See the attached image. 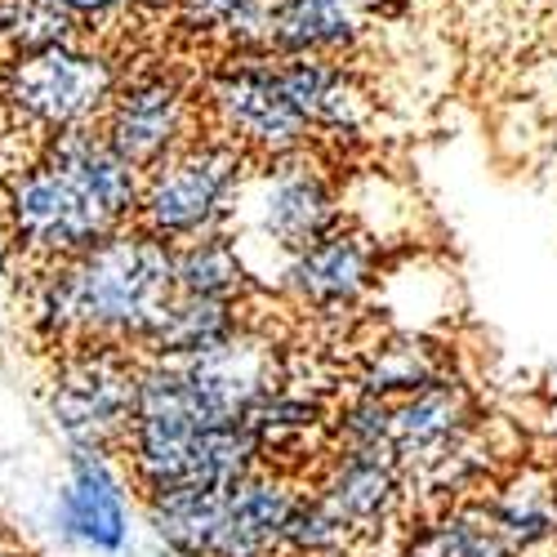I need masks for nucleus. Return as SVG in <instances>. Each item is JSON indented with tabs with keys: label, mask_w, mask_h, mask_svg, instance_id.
<instances>
[{
	"label": "nucleus",
	"mask_w": 557,
	"mask_h": 557,
	"mask_svg": "<svg viewBox=\"0 0 557 557\" xmlns=\"http://www.w3.org/2000/svg\"><path fill=\"white\" fill-rule=\"evenodd\" d=\"M276 81L312 125L317 148L361 144L375 125V99L344 59L326 54H272Z\"/></svg>",
	"instance_id": "f8f14e48"
},
{
	"label": "nucleus",
	"mask_w": 557,
	"mask_h": 557,
	"mask_svg": "<svg viewBox=\"0 0 557 557\" xmlns=\"http://www.w3.org/2000/svg\"><path fill=\"white\" fill-rule=\"evenodd\" d=\"M482 499L513 557L557 544V473L544 463H518L499 473Z\"/></svg>",
	"instance_id": "f3484780"
},
{
	"label": "nucleus",
	"mask_w": 557,
	"mask_h": 557,
	"mask_svg": "<svg viewBox=\"0 0 557 557\" xmlns=\"http://www.w3.org/2000/svg\"><path fill=\"white\" fill-rule=\"evenodd\" d=\"M0 557H32V553H23V548H14L10 540H0Z\"/></svg>",
	"instance_id": "cd10ccee"
},
{
	"label": "nucleus",
	"mask_w": 557,
	"mask_h": 557,
	"mask_svg": "<svg viewBox=\"0 0 557 557\" xmlns=\"http://www.w3.org/2000/svg\"><path fill=\"white\" fill-rule=\"evenodd\" d=\"M116 227L125 223H116L72 174L45 157L27 165L10 188V237L40 263H63L112 237Z\"/></svg>",
	"instance_id": "423d86ee"
},
{
	"label": "nucleus",
	"mask_w": 557,
	"mask_h": 557,
	"mask_svg": "<svg viewBox=\"0 0 557 557\" xmlns=\"http://www.w3.org/2000/svg\"><path fill=\"white\" fill-rule=\"evenodd\" d=\"M246 304L237 299H210V295H174L170 308L161 312V321L152 326V335L144 339L138 357H157V361H188L223 339H232L246 326Z\"/></svg>",
	"instance_id": "6ab92c4d"
},
{
	"label": "nucleus",
	"mask_w": 557,
	"mask_h": 557,
	"mask_svg": "<svg viewBox=\"0 0 557 557\" xmlns=\"http://www.w3.org/2000/svg\"><path fill=\"white\" fill-rule=\"evenodd\" d=\"M227 486H174L148 495V527L174 557H206L223 518Z\"/></svg>",
	"instance_id": "5701e85b"
},
{
	"label": "nucleus",
	"mask_w": 557,
	"mask_h": 557,
	"mask_svg": "<svg viewBox=\"0 0 557 557\" xmlns=\"http://www.w3.org/2000/svg\"><path fill=\"white\" fill-rule=\"evenodd\" d=\"M54 527L67 544L95 553H125L129 544V491L112 469L108 450L72 446L67 455V486L54 504Z\"/></svg>",
	"instance_id": "ddd939ff"
},
{
	"label": "nucleus",
	"mask_w": 557,
	"mask_h": 557,
	"mask_svg": "<svg viewBox=\"0 0 557 557\" xmlns=\"http://www.w3.org/2000/svg\"><path fill=\"white\" fill-rule=\"evenodd\" d=\"M357 45V0H268L263 10V54L348 59Z\"/></svg>",
	"instance_id": "dca6fc26"
},
{
	"label": "nucleus",
	"mask_w": 557,
	"mask_h": 557,
	"mask_svg": "<svg viewBox=\"0 0 557 557\" xmlns=\"http://www.w3.org/2000/svg\"><path fill=\"white\" fill-rule=\"evenodd\" d=\"M178 366H183V375H188L201 410L214 424L246 420L272 388L286 384L282 344H276L268 331H259L255 321H246L232 339H223V344H214L188 361H178Z\"/></svg>",
	"instance_id": "9b49d317"
},
{
	"label": "nucleus",
	"mask_w": 557,
	"mask_h": 557,
	"mask_svg": "<svg viewBox=\"0 0 557 557\" xmlns=\"http://www.w3.org/2000/svg\"><path fill=\"white\" fill-rule=\"evenodd\" d=\"M116 81L121 76L112 59L85 54L72 40H63V45H45V50H23L10 67L5 95L27 121L45 129H63V125L99 121Z\"/></svg>",
	"instance_id": "6e6552de"
},
{
	"label": "nucleus",
	"mask_w": 557,
	"mask_h": 557,
	"mask_svg": "<svg viewBox=\"0 0 557 557\" xmlns=\"http://www.w3.org/2000/svg\"><path fill=\"white\" fill-rule=\"evenodd\" d=\"M380 272V237L366 232L357 219H344L335 232L286 259L282 276H276V295L312 317H348L375 295Z\"/></svg>",
	"instance_id": "9d476101"
},
{
	"label": "nucleus",
	"mask_w": 557,
	"mask_h": 557,
	"mask_svg": "<svg viewBox=\"0 0 557 557\" xmlns=\"http://www.w3.org/2000/svg\"><path fill=\"white\" fill-rule=\"evenodd\" d=\"M63 5L72 14H112V10H125V5H152V0H63Z\"/></svg>",
	"instance_id": "bb28decb"
},
{
	"label": "nucleus",
	"mask_w": 557,
	"mask_h": 557,
	"mask_svg": "<svg viewBox=\"0 0 557 557\" xmlns=\"http://www.w3.org/2000/svg\"><path fill=\"white\" fill-rule=\"evenodd\" d=\"M197 116L201 89H193V81H183L170 67H152L129 81H116L99 116V129L112 138V148L125 161L148 174L157 161H165L178 144H188L197 134Z\"/></svg>",
	"instance_id": "0eeeda50"
},
{
	"label": "nucleus",
	"mask_w": 557,
	"mask_h": 557,
	"mask_svg": "<svg viewBox=\"0 0 557 557\" xmlns=\"http://www.w3.org/2000/svg\"><path fill=\"white\" fill-rule=\"evenodd\" d=\"M308 491L370 548L406 518L410 473L388 446H331L317 459Z\"/></svg>",
	"instance_id": "1a4fd4ad"
},
{
	"label": "nucleus",
	"mask_w": 557,
	"mask_h": 557,
	"mask_svg": "<svg viewBox=\"0 0 557 557\" xmlns=\"http://www.w3.org/2000/svg\"><path fill=\"white\" fill-rule=\"evenodd\" d=\"M282 553H290V557H361V544L331 508L304 486V495L295 499L290 518H286V531H282Z\"/></svg>",
	"instance_id": "b1692460"
},
{
	"label": "nucleus",
	"mask_w": 557,
	"mask_h": 557,
	"mask_svg": "<svg viewBox=\"0 0 557 557\" xmlns=\"http://www.w3.org/2000/svg\"><path fill=\"white\" fill-rule=\"evenodd\" d=\"M138 388V352L121 344H72L59 352L50 414L67 446L125 450Z\"/></svg>",
	"instance_id": "39448f33"
},
{
	"label": "nucleus",
	"mask_w": 557,
	"mask_h": 557,
	"mask_svg": "<svg viewBox=\"0 0 557 557\" xmlns=\"http://www.w3.org/2000/svg\"><path fill=\"white\" fill-rule=\"evenodd\" d=\"M246 424L259 437L263 463H276L286 469L290 455H326L331 450V406L321 401L317 393L290 388V380L282 388H272L250 414Z\"/></svg>",
	"instance_id": "a211bd4d"
},
{
	"label": "nucleus",
	"mask_w": 557,
	"mask_h": 557,
	"mask_svg": "<svg viewBox=\"0 0 557 557\" xmlns=\"http://www.w3.org/2000/svg\"><path fill=\"white\" fill-rule=\"evenodd\" d=\"M237 219H250V237L237 232L242 246L263 242L272 250V290H276V276H282L286 259H295L304 246L321 242L348 219L344 188L326 161V148H304L290 157L255 161L237 201Z\"/></svg>",
	"instance_id": "7ed1b4c3"
},
{
	"label": "nucleus",
	"mask_w": 557,
	"mask_h": 557,
	"mask_svg": "<svg viewBox=\"0 0 557 557\" xmlns=\"http://www.w3.org/2000/svg\"><path fill=\"white\" fill-rule=\"evenodd\" d=\"M442 375H450L446 352L420 331H397V335L380 339L375 348H366L357 375H352V388L384 397V401H401L410 393L437 384Z\"/></svg>",
	"instance_id": "aec40b11"
},
{
	"label": "nucleus",
	"mask_w": 557,
	"mask_h": 557,
	"mask_svg": "<svg viewBox=\"0 0 557 557\" xmlns=\"http://www.w3.org/2000/svg\"><path fill=\"white\" fill-rule=\"evenodd\" d=\"M250 170L255 157L206 125V134L197 129L188 144H178L165 161L144 174L134 223L174 246L201 237V232L232 227Z\"/></svg>",
	"instance_id": "f03ea898"
},
{
	"label": "nucleus",
	"mask_w": 557,
	"mask_h": 557,
	"mask_svg": "<svg viewBox=\"0 0 557 557\" xmlns=\"http://www.w3.org/2000/svg\"><path fill=\"white\" fill-rule=\"evenodd\" d=\"M393 433V401L370 397V393H348L331 410V446H388Z\"/></svg>",
	"instance_id": "a878e982"
},
{
	"label": "nucleus",
	"mask_w": 557,
	"mask_h": 557,
	"mask_svg": "<svg viewBox=\"0 0 557 557\" xmlns=\"http://www.w3.org/2000/svg\"><path fill=\"white\" fill-rule=\"evenodd\" d=\"M482 424L478 397L459 375H442L437 384L410 393L393 401V433L388 450L406 463V473L414 478L429 463H437L446 450H455L463 437Z\"/></svg>",
	"instance_id": "2eb2a0df"
},
{
	"label": "nucleus",
	"mask_w": 557,
	"mask_h": 557,
	"mask_svg": "<svg viewBox=\"0 0 557 557\" xmlns=\"http://www.w3.org/2000/svg\"><path fill=\"white\" fill-rule=\"evenodd\" d=\"M201 121L255 161L317 148L312 125L276 81L272 54H223L201 81Z\"/></svg>",
	"instance_id": "20e7f679"
},
{
	"label": "nucleus",
	"mask_w": 557,
	"mask_h": 557,
	"mask_svg": "<svg viewBox=\"0 0 557 557\" xmlns=\"http://www.w3.org/2000/svg\"><path fill=\"white\" fill-rule=\"evenodd\" d=\"M522 557H557V544H548V548H535V553H522Z\"/></svg>",
	"instance_id": "c85d7f7f"
},
{
	"label": "nucleus",
	"mask_w": 557,
	"mask_h": 557,
	"mask_svg": "<svg viewBox=\"0 0 557 557\" xmlns=\"http://www.w3.org/2000/svg\"><path fill=\"white\" fill-rule=\"evenodd\" d=\"M397 548L406 557H513V548L495 531L482 495L433 508L420 527L401 535Z\"/></svg>",
	"instance_id": "4be33fe9"
},
{
	"label": "nucleus",
	"mask_w": 557,
	"mask_h": 557,
	"mask_svg": "<svg viewBox=\"0 0 557 557\" xmlns=\"http://www.w3.org/2000/svg\"><path fill=\"white\" fill-rule=\"evenodd\" d=\"M0 276H5V237H0Z\"/></svg>",
	"instance_id": "c756f323"
},
{
	"label": "nucleus",
	"mask_w": 557,
	"mask_h": 557,
	"mask_svg": "<svg viewBox=\"0 0 557 557\" xmlns=\"http://www.w3.org/2000/svg\"><path fill=\"white\" fill-rule=\"evenodd\" d=\"M361 557H366V553H361ZM380 557H406V553H401V548H393V553H380Z\"/></svg>",
	"instance_id": "7c9ffc66"
},
{
	"label": "nucleus",
	"mask_w": 557,
	"mask_h": 557,
	"mask_svg": "<svg viewBox=\"0 0 557 557\" xmlns=\"http://www.w3.org/2000/svg\"><path fill=\"white\" fill-rule=\"evenodd\" d=\"M304 486L299 473L276 463H259L255 473L232 482L206 557H282V531Z\"/></svg>",
	"instance_id": "4468645a"
},
{
	"label": "nucleus",
	"mask_w": 557,
	"mask_h": 557,
	"mask_svg": "<svg viewBox=\"0 0 557 557\" xmlns=\"http://www.w3.org/2000/svg\"><path fill=\"white\" fill-rule=\"evenodd\" d=\"M76 18L63 0H5L0 5V32H5L18 50H45V45H63L76 32Z\"/></svg>",
	"instance_id": "393cba45"
},
{
	"label": "nucleus",
	"mask_w": 557,
	"mask_h": 557,
	"mask_svg": "<svg viewBox=\"0 0 557 557\" xmlns=\"http://www.w3.org/2000/svg\"><path fill=\"white\" fill-rule=\"evenodd\" d=\"M174 282L183 295H210V299H237V304L263 295L232 227L178 242L174 246Z\"/></svg>",
	"instance_id": "412c9836"
},
{
	"label": "nucleus",
	"mask_w": 557,
	"mask_h": 557,
	"mask_svg": "<svg viewBox=\"0 0 557 557\" xmlns=\"http://www.w3.org/2000/svg\"><path fill=\"white\" fill-rule=\"evenodd\" d=\"M282 557H290V553H282Z\"/></svg>",
	"instance_id": "2f4dec72"
},
{
	"label": "nucleus",
	"mask_w": 557,
	"mask_h": 557,
	"mask_svg": "<svg viewBox=\"0 0 557 557\" xmlns=\"http://www.w3.org/2000/svg\"><path fill=\"white\" fill-rule=\"evenodd\" d=\"M174 295V242L125 223L99 246L45 263L32 326L59 352L72 344H121L138 352Z\"/></svg>",
	"instance_id": "f257e3e1"
}]
</instances>
